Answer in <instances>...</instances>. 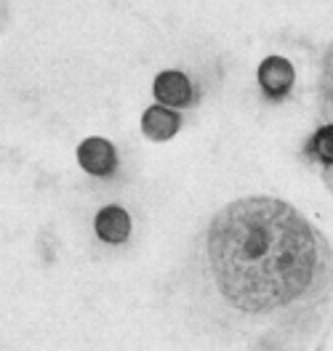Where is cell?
Masks as SVG:
<instances>
[{
  "mask_svg": "<svg viewBox=\"0 0 333 351\" xmlns=\"http://www.w3.org/2000/svg\"><path fill=\"white\" fill-rule=\"evenodd\" d=\"M179 128H181L179 112H174L171 107H163V104L150 107L141 117V131L152 141H168V138L176 136Z\"/></svg>",
  "mask_w": 333,
  "mask_h": 351,
  "instance_id": "8992f818",
  "label": "cell"
},
{
  "mask_svg": "<svg viewBox=\"0 0 333 351\" xmlns=\"http://www.w3.org/2000/svg\"><path fill=\"white\" fill-rule=\"evenodd\" d=\"M152 93L163 107H187L192 101V83L184 72L165 69L155 77Z\"/></svg>",
  "mask_w": 333,
  "mask_h": 351,
  "instance_id": "277c9868",
  "label": "cell"
},
{
  "mask_svg": "<svg viewBox=\"0 0 333 351\" xmlns=\"http://www.w3.org/2000/svg\"><path fill=\"white\" fill-rule=\"evenodd\" d=\"M323 107L333 117V45L325 56V66H323Z\"/></svg>",
  "mask_w": 333,
  "mask_h": 351,
  "instance_id": "ba28073f",
  "label": "cell"
},
{
  "mask_svg": "<svg viewBox=\"0 0 333 351\" xmlns=\"http://www.w3.org/2000/svg\"><path fill=\"white\" fill-rule=\"evenodd\" d=\"M208 261L235 308L264 314L325 282L333 253L299 210L275 197H245L219 210L208 229Z\"/></svg>",
  "mask_w": 333,
  "mask_h": 351,
  "instance_id": "6da1fadb",
  "label": "cell"
},
{
  "mask_svg": "<svg viewBox=\"0 0 333 351\" xmlns=\"http://www.w3.org/2000/svg\"><path fill=\"white\" fill-rule=\"evenodd\" d=\"M310 152L323 162V165H333V123L323 125L320 131L312 136Z\"/></svg>",
  "mask_w": 333,
  "mask_h": 351,
  "instance_id": "52a82bcc",
  "label": "cell"
},
{
  "mask_svg": "<svg viewBox=\"0 0 333 351\" xmlns=\"http://www.w3.org/2000/svg\"><path fill=\"white\" fill-rule=\"evenodd\" d=\"M296 83V69L283 56H269L259 66V86L264 88L266 96H286Z\"/></svg>",
  "mask_w": 333,
  "mask_h": 351,
  "instance_id": "3957f363",
  "label": "cell"
},
{
  "mask_svg": "<svg viewBox=\"0 0 333 351\" xmlns=\"http://www.w3.org/2000/svg\"><path fill=\"white\" fill-rule=\"evenodd\" d=\"M93 229L99 234V240L110 242V245H120V242L128 240L131 234V219L123 208L117 205H107L96 213V221H93Z\"/></svg>",
  "mask_w": 333,
  "mask_h": 351,
  "instance_id": "5b68a950",
  "label": "cell"
},
{
  "mask_svg": "<svg viewBox=\"0 0 333 351\" xmlns=\"http://www.w3.org/2000/svg\"><path fill=\"white\" fill-rule=\"evenodd\" d=\"M78 162L91 176H112L117 168V152L107 138H86L78 147Z\"/></svg>",
  "mask_w": 333,
  "mask_h": 351,
  "instance_id": "7a4b0ae2",
  "label": "cell"
}]
</instances>
